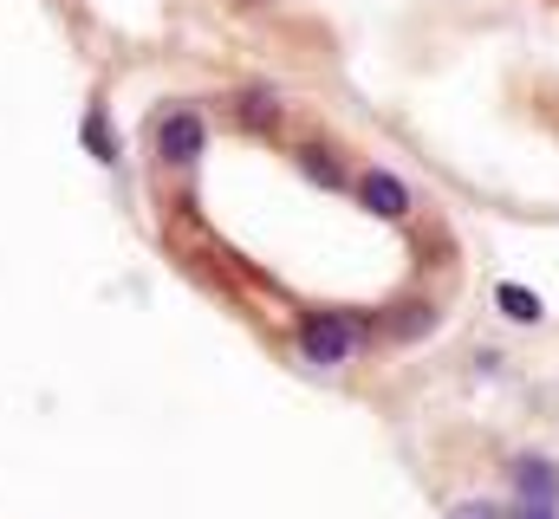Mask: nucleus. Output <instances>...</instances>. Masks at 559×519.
<instances>
[{
  "mask_svg": "<svg viewBox=\"0 0 559 519\" xmlns=\"http://www.w3.org/2000/svg\"><path fill=\"white\" fill-rule=\"evenodd\" d=\"M501 519H559V500H508Z\"/></svg>",
  "mask_w": 559,
  "mask_h": 519,
  "instance_id": "nucleus-10",
  "label": "nucleus"
},
{
  "mask_svg": "<svg viewBox=\"0 0 559 519\" xmlns=\"http://www.w3.org/2000/svg\"><path fill=\"white\" fill-rule=\"evenodd\" d=\"M547 7H559V0H547Z\"/></svg>",
  "mask_w": 559,
  "mask_h": 519,
  "instance_id": "nucleus-12",
  "label": "nucleus"
},
{
  "mask_svg": "<svg viewBox=\"0 0 559 519\" xmlns=\"http://www.w3.org/2000/svg\"><path fill=\"white\" fill-rule=\"evenodd\" d=\"M79 136H85V149H92L105 169H118V162H124V143H118V130H111V111H105V105H85Z\"/></svg>",
  "mask_w": 559,
  "mask_h": 519,
  "instance_id": "nucleus-7",
  "label": "nucleus"
},
{
  "mask_svg": "<svg viewBox=\"0 0 559 519\" xmlns=\"http://www.w3.org/2000/svg\"><path fill=\"white\" fill-rule=\"evenodd\" d=\"M352 202H358L371 221H391V228L417 215V189H411L397 169H384V162H365V169L352 176Z\"/></svg>",
  "mask_w": 559,
  "mask_h": 519,
  "instance_id": "nucleus-3",
  "label": "nucleus"
},
{
  "mask_svg": "<svg viewBox=\"0 0 559 519\" xmlns=\"http://www.w3.org/2000/svg\"><path fill=\"white\" fill-rule=\"evenodd\" d=\"M222 105H228V124L241 136H280L286 130V98L274 85H235Z\"/></svg>",
  "mask_w": 559,
  "mask_h": 519,
  "instance_id": "nucleus-5",
  "label": "nucleus"
},
{
  "mask_svg": "<svg viewBox=\"0 0 559 519\" xmlns=\"http://www.w3.org/2000/svg\"><path fill=\"white\" fill-rule=\"evenodd\" d=\"M202 149H209V111L202 105H169L150 130V156L163 169H195Z\"/></svg>",
  "mask_w": 559,
  "mask_h": 519,
  "instance_id": "nucleus-2",
  "label": "nucleus"
},
{
  "mask_svg": "<svg viewBox=\"0 0 559 519\" xmlns=\"http://www.w3.org/2000/svg\"><path fill=\"white\" fill-rule=\"evenodd\" d=\"M449 519H501V507H495V500H455Z\"/></svg>",
  "mask_w": 559,
  "mask_h": 519,
  "instance_id": "nucleus-11",
  "label": "nucleus"
},
{
  "mask_svg": "<svg viewBox=\"0 0 559 519\" xmlns=\"http://www.w3.org/2000/svg\"><path fill=\"white\" fill-rule=\"evenodd\" d=\"M384 331H391L397 345H411V338H423V331H436V299H404V305H391Z\"/></svg>",
  "mask_w": 559,
  "mask_h": 519,
  "instance_id": "nucleus-9",
  "label": "nucleus"
},
{
  "mask_svg": "<svg viewBox=\"0 0 559 519\" xmlns=\"http://www.w3.org/2000/svg\"><path fill=\"white\" fill-rule=\"evenodd\" d=\"M508 494L514 500H559V461L554 455H508Z\"/></svg>",
  "mask_w": 559,
  "mask_h": 519,
  "instance_id": "nucleus-6",
  "label": "nucleus"
},
{
  "mask_svg": "<svg viewBox=\"0 0 559 519\" xmlns=\"http://www.w3.org/2000/svg\"><path fill=\"white\" fill-rule=\"evenodd\" d=\"M371 345V318L365 312H338V305H306L293 318V351L306 371H345L358 364Z\"/></svg>",
  "mask_w": 559,
  "mask_h": 519,
  "instance_id": "nucleus-1",
  "label": "nucleus"
},
{
  "mask_svg": "<svg viewBox=\"0 0 559 519\" xmlns=\"http://www.w3.org/2000/svg\"><path fill=\"white\" fill-rule=\"evenodd\" d=\"M293 169H299L312 189H325V195H352V176H358L352 149H338V143H325V136H299V143H293Z\"/></svg>",
  "mask_w": 559,
  "mask_h": 519,
  "instance_id": "nucleus-4",
  "label": "nucleus"
},
{
  "mask_svg": "<svg viewBox=\"0 0 559 519\" xmlns=\"http://www.w3.org/2000/svg\"><path fill=\"white\" fill-rule=\"evenodd\" d=\"M495 312H508L514 325H540V318H547L540 292H534V286H521V279H501V286H495Z\"/></svg>",
  "mask_w": 559,
  "mask_h": 519,
  "instance_id": "nucleus-8",
  "label": "nucleus"
}]
</instances>
